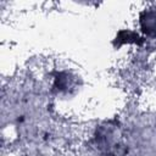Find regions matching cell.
<instances>
[{
    "label": "cell",
    "mask_w": 156,
    "mask_h": 156,
    "mask_svg": "<svg viewBox=\"0 0 156 156\" xmlns=\"http://www.w3.org/2000/svg\"><path fill=\"white\" fill-rule=\"evenodd\" d=\"M143 21H146V26H144V30L149 34H151V30H154L156 34V15L146 13V18Z\"/></svg>",
    "instance_id": "1"
}]
</instances>
